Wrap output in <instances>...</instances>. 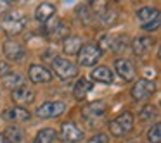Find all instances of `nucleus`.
Returning <instances> with one entry per match:
<instances>
[{
	"instance_id": "nucleus-1",
	"label": "nucleus",
	"mask_w": 161,
	"mask_h": 143,
	"mask_svg": "<svg viewBox=\"0 0 161 143\" xmlns=\"http://www.w3.org/2000/svg\"><path fill=\"white\" fill-rule=\"evenodd\" d=\"M26 26H28V18H26L21 11L5 12L4 18H2V23H0L2 31L7 33L9 36H14V35L23 33Z\"/></svg>"
},
{
	"instance_id": "nucleus-2",
	"label": "nucleus",
	"mask_w": 161,
	"mask_h": 143,
	"mask_svg": "<svg viewBox=\"0 0 161 143\" xmlns=\"http://www.w3.org/2000/svg\"><path fill=\"white\" fill-rule=\"evenodd\" d=\"M106 110H108L106 102H102V100L92 102V104H88L87 107L81 110V117H83L90 126H99V122L106 117Z\"/></svg>"
},
{
	"instance_id": "nucleus-3",
	"label": "nucleus",
	"mask_w": 161,
	"mask_h": 143,
	"mask_svg": "<svg viewBox=\"0 0 161 143\" xmlns=\"http://www.w3.org/2000/svg\"><path fill=\"white\" fill-rule=\"evenodd\" d=\"M133 128V115L130 112H121L118 117L109 122V131L113 136H125Z\"/></svg>"
},
{
	"instance_id": "nucleus-4",
	"label": "nucleus",
	"mask_w": 161,
	"mask_h": 143,
	"mask_svg": "<svg viewBox=\"0 0 161 143\" xmlns=\"http://www.w3.org/2000/svg\"><path fill=\"white\" fill-rule=\"evenodd\" d=\"M78 57V64L83 67H90V66H95L97 60L102 57V52L99 50L97 45H92V43H87L80 49V52L76 54Z\"/></svg>"
},
{
	"instance_id": "nucleus-5",
	"label": "nucleus",
	"mask_w": 161,
	"mask_h": 143,
	"mask_svg": "<svg viewBox=\"0 0 161 143\" xmlns=\"http://www.w3.org/2000/svg\"><path fill=\"white\" fill-rule=\"evenodd\" d=\"M52 69L61 79H71L78 74V67L75 62H71L69 59H63V57H56L52 60Z\"/></svg>"
},
{
	"instance_id": "nucleus-6",
	"label": "nucleus",
	"mask_w": 161,
	"mask_h": 143,
	"mask_svg": "<svg viewBox=\"0 0 161 143\" xmlns=\"http://www.w3.org/2000/svg\"><path fill=\"white\" fill-rule=\"evenodd\" d=\"M154 91H156V84H154V81H151V79H139L132 86V91H130V93H132L133 100L142 102V100H147Z\"/></svg>"
},
{
	"instance_id": "nucleus-7",
	"label": "nucleus",
	"mask_w": 161,
	"mask_h": 143,
	"mask_svg": "<svg viewBox=\"0 0 161 143\" xmlns=\"http://www.w3.org/2000/svg\"><path fill=\"white\" fill-rule=\"evenodd\" d=\"M59 138L64 143H80L83 140V131L75 122L68 121V122H63V126H61Z\"/></svg>"
},
{
	"instance_id": "nucleus-8",
	"label": "nucleus",
	"mask_w": 161,
	"mask_h": 143,
	"mask_svg": "<svg viewBox=\"0 0 161 143\" xmlns=\"http://www.w3.org/2000/svg\"><path fill=\"white\" fill-rule=\"evenodd\" d=\"M66 112V104L61 100L57 102H45L36 109V115L42 119H49V117H59Z\"/></svg>"
},
{
	"instance_id": "nucleus-9",
	"label": "nucleus",
	"mask_w": 161,
	"mask_h": 143,
	"mask_svg": "<svg viewBox=\"0 0 161 143\" xmlns=\"http://www.w3.org/2000/svg\"><path fill=\"white\" fill-rule=\"evenodd\" d=\"M153 47H154V40L151 36H137L132 42L133 54L137 57H147L151 54V50H153Z\"/></svg>"
},
{
	"instance_id": "nucleus-10",
	"label": "nucleus",
	"mask_w": 161,
	"mask_h": 143,
	"mask_svg": "<svg viewBox=\"0 0 161 143\" xmlns=\"http://www.w3.org/2000/svg\"><path fill=\"white\" fill-rule=\"evenodd\" d=\"M28 78L31 83H49L50 79H52V73H50L49 69H45L43 66H40V64H33V66H30L28 69Z\"/></svg>"
},
{
	"instance_id": "nucleus-11",
	"label": "nucleus",
	"mask_w": 161,
	"mask_h": 143,
	"mask_svg": "<svg viewBox=\"0 0 161 143\" xmlns=\"http://www.w3.org/2000/svg\"><path fill=\"white\" fill-rule=\"evenodd\" d=\"M11 98L14 104H18V107H23V105H28L35 100V93L25 84V86H19L16 90H12Z\"/></svg>"
},
{
	"instance_id": "nucleus-12",
	"label": "nucleus",
	"mask_w": 161,
	"mask_h": 143,
	"mask_svg": "<svg viewBox=\"0 0 161 143\" xmlns=\"http://www.w3.org/2000/svg\"><path fill=\"white\" fill-rule=\"evenodd\" d=\"M4 55L7 57L9 60H21L25 57V47L21 45L19 42H14V40H7L4 43Z\"/></svg>"
},
{
	"instance_id": "nucleus-13",
	"label": "nucleus",
	"mask_w": 161,
	"mask_h": 143,
	"mask_svg": "<svg viewBox=\"0 0 161 143\" xmlns=\"http://www.w3.org/2000/svg\"><path fill=\"white\" fill-rule=\"evenodd\" d=\"M114 69L125 81L135 79V66H133L128 59H116L114 60Z\"/></svg>"
},
{
	"instance_id": "nucleus-14",
	"label": "nucleus",
	"mask_w": 161,
	"mask_h": 143,
	"mask_svg": "<svg viewBox=\"0 0 161 143\" xmlns=\"http://www.w3.org/2000/svg\"><path fill=\"white\" fill-rule=\"evenodd\" d=\"M4 119L7 121H14V122H25V121H30L31 117V112L25 107H12V109H7L4 112Z\"/></svg>"
},
{
	"instance_id": "nucleus-15",
	"label": "nucleus",
	"mask_w": 161,
	"mask_h": 143,
	"mask_svg": "<svg viewBox=\"0 0 161 143\" xmlns=\"http://www.w3.org/2000/svg\"><path fill=\"white\" fill-rule=\"evenodd\" d=\"M54 14H56V7H54L52 4H47V2L40 4L38 7L35 9V19L38 23H42V24H45L47 21H50V19L54 18Z\"/></svg>"
},
{
	"instance_id": "nucleus-16",
	"label": "nucleus",
	"mask_w": 161,
	"mask_h": 143,
	"mask_svg": "<svg viewBox=\"0 0 161 143\" xmlns=\"http://www.w3.org/2000/svg\"><path fill=\"white\" fill-rule=\"evenodd\" d=\"M81 47H83V42L80 36H68L63 40V50L66 55H76Z\"/></svg>"
},
{
	"instance_id": "nucleus-17",
	"label": "nucleus",
	"mask_w": 161,
	"mask_h": 143,
	"mask_svg": "<svg viewBox=\"0 0 161 143\" xmlns=\"http://www.w3.org/2000/svg\"><path fill=\"white\" fill-rule=\"evenodd\" d=\"M92 79H95L97 83H104V84H111L114 76H113V71L106 66H99L97 69L92 71Z\"/></svg>"
},
{
	"instance_id": "nucleus-18",
	"label": "nucleus",
	"mask_w": 161,
	"mask_h": 143,
	"mask_svg": "<svg viewBox=\"0 0 161 143\" xmlns=\"http://www.w3.org/2000/svg\"><path fill=\"white\" fill-rule=\"evenodd\" d=\"M92 90V83L85 78H80V79L75 83V88H73V97L76 100H83L87 97V93Z\"/></svg>"
},
{
	"instance_id": "nucleus-19",
	"label": "nucleus",
	"mask_w": 161,
	"mask_h": 143,
	"mask_svg": "<svg viewBox=\"0 0 161 143\" xmlns=\"http://www.w3.org/2000/svg\"><path fill=\"white\" fill-rule=\"evenodd\" d=\"M156 18H159V12L153 7H142L137 11V19H139L142 24H147V23L154 21Z\"/></svg>"
},
{
	"instance_id": "nucleus-20",
	"label": "nucleus",
	"mask_w": 161,
	"mask_h": 143,
	"mask_svg": "<svg viewBox=\"0 0 161 143\" xmlns=\"http://www.w3.org/2000/svg\"><path fill=\"white\" fill-rule=\"evenodd\" d=\"M126 47H128V36L126 35H123V33L111 35V47H109V50H113V52H121Z\"/></svg>"
},
{
	"instance_id": "nucleus-21",
	"label": "nucleus",
	"mask_w": 161,
	"mask_h": 143,
	"mask_svg": "<svg viewBox=\"0 0 161 143\" xmlns=\"http://www.w3.org/2000/svg\"><path fill=\"white\" fill-rule=\"evenodd\" d=\"M2 79H4V86L9 88V90H16V88H19V86H25V79H23V76H19L18 73H11L5 78H2Z\"/></svg>"
},
{
	"instance_id": "nucleus-22",
	"label": "nucleus",
	"mask_w": 161,
	"mask_h": 143,
	"mask_svg": "<svg viewBox=\"0 0 161 143\" xmlns=\"http://www.w3.org/2000/svg\"><path fill=\"white\" fill-rule=\"evenodd\" d=\"M4 135H5V138H7L11 143H21L23 138H25V133H23L18 126H9V128L5 129Z\"/></svg>"
},
{
	"instance_id": "nucleus-23",
	"label": "nucleus",
	"mask_w": 161,
	"mask_h": 143,
	"mask_svg": "<svg viewBox=\"0 0 161 143\" xmlns=\"http://www.w3.org/2000/svg\"><path fill=\"white\" fill-rule=\"evenodd\" d=\"M54 138H56V131L50 129V128H45V129H42V131L36 133L35 141L33 143H52Z\"/></svg>"
},
{
	"instance_id": "nucleus-24",
	"label": "nucleus",
	"mask_w": 161,
	"mask_h": 143,
	"mask_svg": "<svg viewBox=\"0 0 161 143\" xmlns=\"http://www.w3.org/2000/svg\"><path fill=\"white\" fill-rule=\"evenodd\" d=\"M49 36H50V38H56V40H64V38L69 36V29H68V26L64 24L63 21H59V24H57L56 28L49 33Z\"/></svg>"
},
{
	"instance_id": "nucleus-25",
	"label": "nucleus",
	"mask_w": 161,
	"mask_h": 143,
	"mask_svg": "<svg viewBox=\"0 0 161 143\" xmlns=\"http://www.w3.org/2000/svg\"><path fill=\"white\" fill-rule=\"evenodd\" d=\"M156 107L154 105H146V107L140 110V114H139V119L140 121H153L154 117H156Z\"/></svg>"
},
{
	"instance_id": "nucleus-26",
	"label": "nucleus",
	"mask_w": 161,
	"mask_h": 143,
	"mask_svg": "<svg viewBox=\"0 0 161 143\" xmlns=\"http://www.w3.org/2000/svg\"><path fill=\"white\" fill-rule=\"evenodd\" d=\"M147 140H149V143H159V140H161V126L159 124H153V128L147 131Z\"/></svg>"
},
{
	"instance_id": "nucleus-27",
	"label": "nucleus",
	"mask_w": 161,
	"mask_h": 143,
	"mask_svg": "<svg viewBox=\"0 0 161 143\" xmlns=\"http://www.w3.org/2000/svg\"><path fill=\"white\" fill-rule=\"evenodd\" d=\"M90 5H92V9H94L95 16H99V18H102V16L109 11V5L106 4V2H92Z\"/></svg>"
},
{
	"instance_id": "nucleus-28",
	"label": "nucleus",
	"mask_w": 161,
	"mask_h": 143,
	"mask_svg": "<svg viewBox=\"0 0 161 143\" xmlns=\"http://www.w3.org/2000/svg\"><path fill=\"white\" fill-rule=\"evenodd\" d=\"M142 29L144 31H158L159 29V18H156L154 21L147 23V24H142Z\"/></svg>"
},
{
	"instance_id": "nucleus-29",
	"label": "nucleus",
	"mask_w": 161,
	"mask_h": 143,
	"mask_svg": "<svg viewBox=\"0 0 161 143\" xmlns=\"http://www.w3.org/2000/svg\"><path fill=\"white\" fill-rule=\"evenodd\" d=\"M108 136L104 135V133H97V135H94L90 140H88V143H108Z\"/></svg>"
},
{
	"instance_id": "nucleus-30",
	"label": "nucleus",
	"mask_w": 161,
	"mask_h": 143,
	"mask_svg": "<svg viewBox=\"0 0 161 143\" xmlns=\"http://www.w3.org/2000/svg\"><path fill=\"white\" fill-rule=\"evenodd\" d=\"M11 66H9L7 62H4V60H0V78H5L7 74H11Z\"/></svg>"
},
{
	"instance_id": "nucleus-31",
	"label": "nucleus",
	"mask_w": 161,
	"mask_h": 143,
	"mask_svg": "<svg viewBox=\"0 0 161 143\" xmlns=\"http://www.w3.org/2000/svg\"><path fill=\"white\" fill-rule=\"evenodd\" d=\"M9 7H11L9 2H0V14H5L9 11Z\"/></svg>"
},
{
	"instance_id": "nucleus-32",
	"label": "nucleus",
	"mask_w": 161,
	"mask_h": 143,
	"mask_svg": "<svg viewBox=\"0 0 161 143\" xmlns=\"http://www.w3.org/2000/svg\"><path fill=\"white\" fill-rule=\"evenodd\" d=\"M0 143H11L7 138H5V135H4V133H0Z\"/></svg>"
}]
</instances>
